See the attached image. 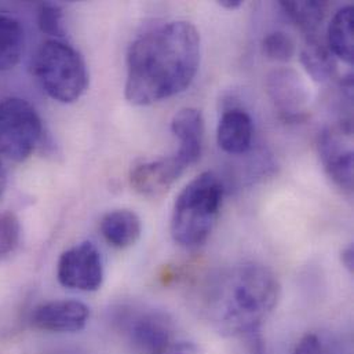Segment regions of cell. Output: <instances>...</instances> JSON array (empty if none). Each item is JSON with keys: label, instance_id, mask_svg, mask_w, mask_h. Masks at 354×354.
Returning a JSON list of instances; mask_svg holds the SVG:
<instances>
[{"label": "cell", "instance_id": "cell-6", "mask_svg": "<svg viewBox=\"0 0 354 354\" xmlns=\"http://www.w3.org/2000/svg\"><path fill=\"white\" fill-rule=\"evenodd\" d=\"M319 155L333 182L346 192L353 189V126L342 120L319 136Z\"/></svg>", "mask_w": 354, "mask_h": 354}, {"label": "cell", "instance_id": "cell-26", "mask_svg": "<svg viewBox=\"0 0 354 354\" xmlns=\"http://www.w3.org/2000/svg\"><path fill=\"white\" fill-rule=\"evenodd\" d=\"M6 185H7V176H6V170L3 167V163L0 162V197L3 196V193L6 190Z\"/></svg>", "mask_w": 354, "mask_h": 354}, {"label": "cell", "instance_id": "cell-22", "mask_svg": "<svg viewBox=\"0 0 354 354\" xmlns=\"http://www.w3.org/2000/svg\"><path fill=\"white\" fill-rule=\"evenodd\" d=\"M292 354H324L323 353V346L320 339L313 335V334H308L305 335L299 344L297 345L295 351Z\"/></svg>", "mask_w": 354, "mask_h": 354}, {"label": "cell", "instance_id": "cell-3", "mask_svg": "<svg viewBox=\"0 0 354 354\" xmlns=\"http://www.w3.org/2000/svg\"><path fill=\"white\" fill-rule=\"evenodd\" d=\"M223 185L211 171L190 180L178 194L171 215V236L180 247L205 243L221 212Z\"/></svg>", "mask_w": 354, "mask_h": 354}, {"label": "cell", "instance_id": "cell-23", "mask_svg": "<svg viewBox=\"0 0 354 354\" xmlns=\"http://www.w3.org/2000/svg\"><path fill=\"white\" fill-rule=\"evenodd\" d=\"M160 354H200L197 346L189 342H177L174 341L166 351Z\"/></svg>", "mask_w": 354, "mask_h": 354}, {"label": "cell", "instance_id": "cell-25", "mask_svg": "<svg viewBox=\"0 0 354 354\" xmlns=\"http://www.w3.org/2000/svg\"><path fill=\"white\" fill-rule=\"evenodd\" d=\"M218 4L227 11H234L243 6L241 0H219Z\"/></svg>", "mask_w": 354, "mask_h": 354}, {"label": "cell", "instance_id": "cell-17", "mask_svg": "<svg viewBox=\"0 0 354 354\" xmlns=\"http://www.w3.org/2000/svg\"><path fill=\"white\" fill-rule=\"evenodd\" d=\"M24 46L25 33L19 21L0 11V72L10 71L19 62Z\"/></svg>", "mask_w": 354, "mask_h": 354}, {"label": "cell", "instance_id": "cell-18", "mask_svg": "<svg viewBox=\"0 0 354 354\" xmlns=\"http://www.w3.org/2000/svg\"><path fill=\"white\" fill-rule=\"evenodd\" d=\"M283 11L304 30L308 36H316V32L324 21L328 10L327 1H280Z\"/></svg>", "mask_w": 354, "mask_h": 354}, {"label": "cell", "instance_id": "cell-13", "mask_svg": "<svg viewBox=\"0 0 354 354\" xmlns=\"http://www.w3.org/2000/svg\"><path fill=\"white\" fill-rule=\"evenodd\" d=\"M254 123L243 109L226 111L218 124L216 141L219 148L229 155H243L252 144Z\"/></svg>", "mask_w": 354, "mask_h": 354}, {"label": "cell", "instance_id": "cell-8", "mask_svg": "<svg viewBox=\"0 0 354 354\" xmlns=\"http://www.w3.org/2000/svg\"><path fill=\"white\" fill-rule=\"evenodd\" d=\"M266 91L280 118L301 123L308 118L310 91L302 76L291 68H277L266 77Z\"/></svg>", "mask_w": 354, "mask_h": 354}, {"label": "cell", "instance_id": "cell-24", "mask_svg": "<svg viewBox=\"0 0 354 354\" xmlns=\"http://www.w3.org/2000/svg\"><path fill=\"white\" fill-rule=\"evenodd\" d=\"M342 263L345 265V268L352 273L353 272L354 265V251L353 247H348L344 252H342Z\"/></svg>", "mask_w": 354, "mask_h": 354}, {"label": "cell", "instance_id": "cell-15", "mask_svg": "<svg viewBox=\"0 0 354 354\" xmlns=\"http://www.w3.org/2000/svg\"><path fill=\"white\" fill-rule=\"evenodd\" d=\"M354 10L345 6L335 12L327 30V46L335 58L352 65L354 61Z\"/></svg>", "mask_w": 354, "mask_h": 354}, {"label": "cell", "instance_id": "cell-16", "mask_svg": "<svg viewBox=\"0 0 354 354\" xmlns=\"http://www.w3.org/2000/svg\"><path fill=\"white\" fill-rule=\"evenodd\" d=\"M301 64L308 75L320 83L334 79L338 71L335 55L316 36H308V41L301 51Z\"/></svg>", "mask_w": 354, "mask_h": 354}, {"label": "cell", "instance_id": "cell-21", "mask_svg": "<svg viewBox=\"0 0 354 354\" xmlns=\"http://www.w3.org/2000/svg\"><path fill=\"white\" fill-rule=\"evenodd\" d=\"M37 25L40 30L57 40L64 37L62 8L55 3H43L37 12Z\"/></svg>", "mask_w": 354, "mask_h": 354}, {"label": "cell", "instance_id": "cell-9", "mask_svg": "<svg viewBox=\"0 0 354 354\" xmlns=\"http://www.w3.org/2000/svg\"><path fill=\"white\" fill-rule=\"evenodd\" d=\"M90 319L87 305L72 299L50 301L36 306L30 315L35 328L50 333L82 331Z\"/></svg>", "mask_w": 354, "mask_h": 354}, {"label": "cell", "instance_id": "cell-19", "mask_svg": "<svg viewBox=\"0 0 354 354\" xmlns=\"http://www.w3.org/2000/svg\"><path fill=\"white\" fill-rule=\"evenodd\" d=\"M262 50L268 59L274 62H288L295 55V43L284 32L276 30L265 36Z\"/></svg>", "mask_w": 354, "mask_h": 354}, {"label": "cell", "instance_id": "cell-10", "mask_svg": "<svg viewBox=\"0 0 354 354\" xmlns=\"http://www.w3.org/2000/svg\"><path fill=\"white\" fill-rule=\"evenodd\" d=\"M185 170L186 166L174 155L137 166L130 174V183L142 196L160 197L170 190Z\"/></svg>", "mask_w": 354, "mask_h": 354}, {"label": "cell", "instance_id": "cell-14", "mask_svg": "<svg viewBox=\"0 0 354 354\" xmlns=\"http://www.w3.org/2000/svg\"><path fill=\"white\" fill-rule=\"evenodd\" d=\"M101 233L111 245L116 248H127L140 240L142 223L134 211L115 209L102 218Z\"/></svg>", "mask_w": 354, "mask_h": 354}, {"label": "cell", "instance_id": "cell-20", "mask_svg": "<svg viewBox=\"0 0 354 354\" xmlns=\"http://www.w3.org/2000/svg\"><path fill=\"white\" fill-rule=\"evenodd\" d=\"M21 225L11 211H0V261L11 255L18 247Z\"/></svg>", "mask_w": 354, "mask_h": 354}, {"label": "cell", "instance_id": "cell-5", "mask_svg": "<svg viewBox=\"0 0 354 354\" xmlns=\"http://www.w3.org/2000/svg\"><path fill=\"white\" fill-rule=\"evenodd\" d=\"M43 137V124L36 109L22 98L0 101V155L12 160H26Z\"/></svg>", "mask_w": 354, "mask_h": 354}, {"label": "cell", "instance_id": "cell-11", "mask_svg": "<svg viewBox=\"0 0 354 354\" xmlns=\"http://www.w3.org/2000/svg\"><path fill=\"white\" fill-rule=\"evenodd\" d=\"M129 335L136 349L142 354H160L173 342L170 322L159 313H144L133 319Z\"/></svg>", "mask_w": 354, "mask_h": 354}, {"label": "cell", "instance_id": "cell-7", "mask_svg": "<svg viewBox=\"0 0 354 354\" xmlns=\"http://www.w3.org/2000/svg\"><path fill=\"white\" fill-rule=\"evenodd\" d=\"M61 286L77 291H97L104 283V261L100 250L90 241L66 250L57 265Z\"/></svg>", "mask_w": 354, "mask_h": 354}, {"label": "cell", "instance_id": "cell-2", "mask_svg": "<svg viewBox=\"0 0 354 354\" xmlns=\"http://www.w3.org/2000/svg\"><path fill=\"white\" fill-rule=\"evenodd\" d=\"M205 291L204 312L229 335H247L259 330L280 299L277 277L257 263L226 270L214 277Z\"/></svg>", "mask_w": 354, "mask_h": 354}, {"label": "cell", "instance_id": "cell-12", "mask_svg": "<svg viewBox=\"0 0 354 354\" xmlns=\"http://www.w3.org/2000/svg\"><path fill=\"white\" fill-rule=\"evenodd\" d=\"M171 131L179 140L176 156L187 167L200 159L204 138V119L198 109L183 108L171 122Z\"/></svg>", "mask_w": 354, "mask_h": 354}, {"label": "cell", "instance_id": "cell-1", "mask_svg": "<svg viewBox=\"0 0 354 354\" xmlns=\"http://www.w3.org/2000/svg\"><path fill=\"white\" fill-rule=\"evenodd\" d=\"M200 65V35L186 21L160 25L133 41L127 54L126 98L151 105L185 91Z\"/></svg>", "mask_w": 354, "mask_h": 354}, {"label": "cell", "instance_id": "cell-4", "mask_svg": "<svg viewBox=\"0 0 354 354\" xmlns=\"http://www.w3.org/2000/svg\"><path fill=\"white\" fill-rule=\"evenodd\" d=\"M32 68L43 91L58 102L72 104L87 90V65L80 53L62 40L44 41Z\"/></svg>", "mask_w": 354, "mask_h": 354}]
</instances>
